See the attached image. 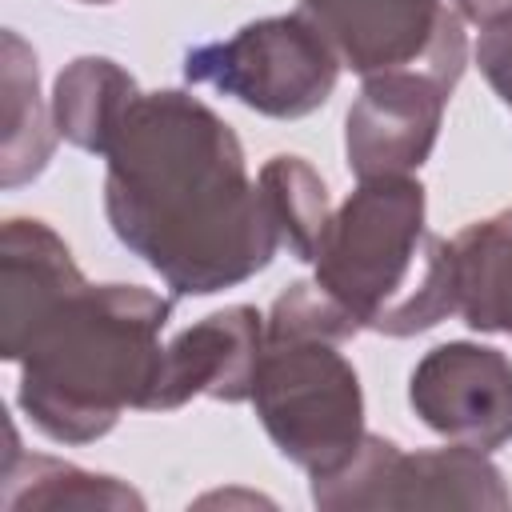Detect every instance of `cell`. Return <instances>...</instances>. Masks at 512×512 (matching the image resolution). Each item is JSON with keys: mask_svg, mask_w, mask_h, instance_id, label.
I'll list each match as a JSON object with an SVG mask.
<instances>
[{"mask_svg": "<svg viewBox=\"0 0 512 512\" xmlns=\"http://www.w3.org/2000/svg\"><path fill=\"white\" fill-rule=\"evenodd\" d=\"M104 156L116 240L176 296H212L272 264L280 232L264 192L240 136L200 96L140 92Z\"/></svg>", "mask_w": 512, "mask_h": 512, "instance_id": "6da1fadb", "label": "cell"}, {"mask_svg": "<svg viewBox=\"0 0 512 512\" xmlns=\"http://www.w3.org/2000/svg\"><path fill=\"white\" fill-rule=\"evenodd\" d=\"M172 304L144 284H80L20 348V408L56 444H92L148 412Z\"/></svg>", "mask_w": 512, "mask_h": 512, "instance_id": "7a4b0ae2", "label": "cell"}, {"mask_svg": "<svg viewBox=\"0 0 512 512\" xmlns=\"http://www.w3.org/2000/svg\"><path fill=\"white\" fill-rule=\"evenodd\" d=\"M416 176H372L340 208L316 248V284L348 308L360 328L416 336L456 316L452 240L428 228Z\"/></svg>", "mask_w": 512, "mask_h": 512, "instance_id": "3957f363", "label": "cell"}, {"mask_svg": "<svg viewBox=\"0 0 512 512\" xmlns=\"http://www.w3.org/2000/svg\"><path fill=\"white\" fill-rule=\"evenodd\" d=\"M252 404L276 452L308 476L340 468L364 440L360 376L328 336L264 332Z\"/></svg>", "mask_w": 512, "mask_h": 512, "instance_id": "277c9868", "label": "cell"}, {"mask_svg": "<svg viewBox=\"0 0 512 512\" xmlns=\"http://www.w3.org/2000/svg\"><path fill=\"white\" fill-rule=\"evenodd\" d=\"M184 80L208 84L272 120H300L328 104L340 60L304 12L264 16L184 52Z\"/></svg>", "mask_w": 512, "mask_h": 512, "instance_id": "5b68a950", "label": "cell"}, {"mask_svg": "<svg viewBox=\"0 0 512 512\" xmlns=\"http://www.w3.org/2000/svg\"><path fill=\"white\" fill-rule=\"evenodd\" d=\"M312 504L332 512L380 508H508V488L488 452L452 444L428 452H400L396 440L364 432L356 452L312 476Z\"/></svg>", "mask_w": 512, "mask_h": 512, "instance_id": "8992f818", "label": "cell"}, {"mask_svg": "<svg viewBox=\"0 0 512 512\" xmlns=\"http://www.w3.org/2000/svg\"><path fill=\"white\" fill-rule=\"evenodd\" d=\"M300 12L360 80L424 72L452 92L468 68L464 20L444 0H300Z\"/></svg>", "mask_w": 512, "mask_h": 512, "instance_id": "52a82bcc", "label": "cell"}, {"mask_svg": "<svg viewBox=\"0 0 512 512\" xmlns=\"http://www.w3.org/2000/svg\"><path fill=\"white\" fill-rule=\"evenodd\" d=\"M408 404L436 436L492 452L512 440V360L472 340L436 344L408 376Z\"/></svg>", "mask_w": 512, "mask_h": 512, "instance_id": "ba28073f", "label": "cell"}, {"mask_svg": "<svg viewBox=\"0 0 512 512\" xmlns=\"http://www.w3.org/2000/svg\"><path fill=\"white\" fill-rule=\"evenodd\" d=\"M448 88L424 72L368 76L344 116V156L356 180L412 176L436 148Z\"/></svg>", "mask_w": 512, "mask_h": 512, "instance_id": "9c48e42d", "label": "cell"}, {"mask_svg": "<svg viewBox=\"0 0 512 512\" xmlns=\"http://www.w3.org/2000/svg\"><path fill=\"white\" fill-rule=\"evenodd\" d=\"M264 352V316L252 304H228L164 344L160 376L148 412H172L192 396L224 404L252 400L256 364Z\"/></svg>", "mask_w": 512, "mask_h": 512, "instance_id": "30bf717a", "label": "cell"}, {"mask_svg": "<svg viewBox=\"0 0 512 512\" xmlns=\"http://www.w3.org/2000/svg\"><path fill=\"white\" fill-rule=\"evenodd\" d=\"M80 284L84 272L44 220L8 216L0 232V356L16 364L32 328Z\"/></svg>", "mask_w": 512, "mask_h": 512, "instance_id": "8fae6325", "label": "cell"}, {"mask_svg": "<svg viewBox=\"0 0 512 512\" xmlns=\"http://www.w3.org/2000/svg\"><path fill=\"white\" fill-rule=\"evenodd\" d=\"M56 120L40 96L36 52L20 32L0 36V184L20 188L36 180L56 152Z\"/></svg>", "mask_w": 512, "mask_h": 512, "instance_id": "7c38bea8", "label": "cell"}, {"mask_svg": "<svg viewBox=\"0 0 512 512\" xmlns=\"http://www.w3.org/2000/svg\"><path fill=\"white\" fill-rule=\"evenodd\" d=\"M456 316L472 332L512 336V208L464 224L452 236Z\"/></svg>", "mask_w": 512, "mask_h": 512, "instance_id": "4fadbf2b", "label": "cell"}, {"mask_svg": "<svg viewBox=\"0 0 512 512\" xmlns=\"http://www.w3.org/2000/svg\"><path fill=\"white\" fill-rule=\"evenodd\" d=\"M0 480H4L0 504L12 508V512H20V508H32V512H60V508L116 512V508H136L140 512L144 508V496L136 488H128L124 480L76 468V464L56 460V456L24 452L16 444V432H12Z\"/></svg>", "mask_w": 512, "mask_h": 512, "instance_id": "5bb4252c", "label": "cell"}, {"mask_svg": "<svg viewBox=\"0 0 512 512\" xmlns=\"http://www.w3.org/2000/svg\"><path fill=\"white\" fill-rule=\"evenodd\" d=\"M136 80L108 56H76L60 68L52 88L56 132L80 152H108L128 108L136 104Z\"/></svg>", "mask_w": 512, "mask_h": 512, "instance_id": "9a60e30c", "label": "cell"}, {"mask_svg": "<svg viewBox=\"0 0 512 512\" xmlns=\"http://www.w3.org/2000/svg\"><path fill=\"white\" fill-rule=\"evenodd\" d=\"M256 184H260L272 224L280 232V248H288L296 260L312 264L316 248L328 232V220H332V200H328L320 172L304 156L280 152V156L264 160Z\"/></svg>", "mask_w": 512, "mask_h": 512, "instance_id": "2e32d148", "label": "cell"}, {"mask_svg": "<svg viewBox=\"0 0 512 512\" xmlns=\"http://www.w3.org/2000/svg\"><path fill=\"white\" fill-rule=\"evenodd\" d=\"M476 64L492 84V92L504 100V108H512V16L484 28L476 44Z\"/></svg>", "mask_w": 512, "mask_h": 512, "instance_id": "e0dca14e", "label": "cell"}, {"mask_svg": "<svg viewBox=\"0 0 512 512\" xmlns=\"http://www.w3.org/2000/svg\"><path fill=\"white\" fill-rule=\"evenodd\" d=\"M456 8H460L464 20H472V24H480V28L500 24V20L512 16V0H456Z\"/></svg>", "mask_w": 512, "mask_h": 512, "instance_id": "ac0fdd59", "label": "cell"}, {"mask_svg": "<svg viewBox=\"0 0 512 512\" xmlns=\"http://www.w3.org/2000/svg\"><path fill=\"white\" fill-rule=\"evenodd\" d=\"M76 4H116V0H76Z\"/></svg>", "mask_w": 512, "mask_h": 512, "instance_id": "d6986e66", "label": "cell"}]
</instances>
